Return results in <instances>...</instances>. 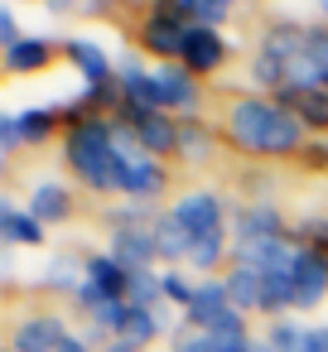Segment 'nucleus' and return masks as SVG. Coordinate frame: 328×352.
Segmentation results:
<instances>
[{
  "label": "nucleus",
  "instance_id": "b1692460",
  "mask_svg": "<svg viewBox=\"0 0 328 352\" xmlns=\"http://www.w3.org/2000/svg\"><path fill=\"white\" fill-rule=\"evenodd\" d=\"M0 222H6V241H10V246H39V241H44V222H39L30 208H6V212H0Z\"/></svg>",
  "mask_w": 328,
  "mask_h": 352
},
{
  "label": "nucleus",
  "instance_id": "ddd939ff",
  "mask_svg": "<svg viewBox=\"0 0 328 352\" xmlns=\"http://www.w3.org/2000/svg\"><path fill=\"white\" fill-rule=\"evenodd\" d=\"M111 256L126 265V270H145L160 246H155V222H126V227H111Z\"/></svg>",
  "mask_w": 328,
  "mask_h": 352
},
{
  "label": "nucleus",
  "instance_id": "c9c22d12",
  "mask_svg": "<svg viewBox=\"0 0 328 352\" xmlns=\"http://www.w3.org/2000/svg\"><path fill=\"white\" fill-rule=\"evenodd\" d=\"M309 150H314V155H318V160H328V135H318V140H314V145H309Z\"/></svg>",
  "mask_w": 328,
  "mask_h": 352
},
{
  "label": "nucleus",
  "instance_id": "f257e3e1",
  "mask_svg": "<svg viewBox=\"0 0 328 352\" xmlns=\"http://www.w3.org/2000/svg\"><path fill=\"white\" fill-rule=\"evenodd\" d=\"M227 135L237 140V150L246 155H265V160H285L304 145V126L275 102V97H237L227 107Z\"/></svg>",
  "mask_w": 328,
  "mask_h": 352
},
{
  "label": "nucleus",
  "instance_id": "dca6fc26",
  "mask_svg": "<svg viewBox=\"0 0 328 352\" xmlns=\"http://www.w3.org/2000/svg\"><path fill=\"white\" fill-rule=\"evenodd\" d=\"M54 121H58V111H49V107L10 111L6 126H0V135H6V150H15L20 140H25V145H44V140L54 135Z\"/></svg>",
  "mask_w": 328,
  "mask_h": 352
},
{
  "label": "nucleus",
  "instance_id": "aec40b11",
  "mask_svg": "<svg viewBox=\"0 0 328 352\" xmlns=\"http://www.w3.org/2000/svg\"><path fill=\"white\" fill-rule=\"evenodd\" d=\"M30 212H34L39 222H63V217L73 212V198H68L63 184L44 179V184H34V193H30Z\"/></svg>",
  "mask_w": 328,
  "mask_h": 352
},
{
  "label": "nucleus",
  "instance_id": "72a5a7b5",
  "mask_svg": "<svg viewBox=\"0 0 328 352\" xmlns=\"http://www.w3.org/2000/svg\"><path fill=\"white\" fill-rule=\"evenodd\" d=\"M299 352H328V323L309 328V338H304V347H299Z\"/></svg>",
  "mask_w": 328,
  "mask_h": 352
},
{
  "label": "nucleus",
  "instance_id": "f03ea898",
  "mask_svg": "<svg viewBox=\"0 0 328 352\" xmlns=\"http://www.w3.org/2000/svg\"><path fill=\"white\" fill-rule=\"evenodd\" d=\"M68 169L92 188V193H121V145L111 116H83L63 135Z\"/></svg>",
  "mask_w": 328,
  "mask_h": 352
},
{
  "label": "nucleus",
  "instance_id": "f3484780",
  "mask_svg": "<svg viewBox=\"0 0 328 352\" xmlns=\"http://www.w3.org/2000/svg\"><path fill=\"white\" fill-rule=\"evenodd\" d=\"M232 232H237L232 246H256V241H280V236H285V222H280L275 208H265V203H246V208L237 212Z\"/></svg>",
  "mask_w": 328,
  "mask_h": 352
},
{
  "label": "nucleus",
  "instance_id": "6e6552de",
  "mask_svg": "<svg viewBox=\"0 0 328 352\" xmlns=\"http://www.w3.org/2000/svg\"><path fill=\"white\" fill-rule=\"evenodd\" d=\"M116 87H121V107H126V111H164L155 68H145L140 58H126V63L116 68ZM121 107H116V111H121Z\"/></svg>",
  "mask_w": 328,
  "mask_h": 352
},
{
  "label": "nucleus",
  "instance_id": "a211bd4d",
  "mask_svg": "<svg viewBox=\"0 0 328 352\" xmlns=\"http://www.w3.org/2000/svg\"><path fill=\"white\" fill-rule=\"evenodd\" d=\"M222 280H227V294H232V304H237L241 314H256V309L265 314V280H261L251 265H232Z\"/></svg>",
  "mask_w": 328,
  "mask_h": 352
},
{
  "label": "nucleus",
  "instance_id": "f8f14e48",
  "mask_svg": "<svg viewBox=\"0 0 328 352\" xmlns=\"http://www.w3.org/2000/svg\"><path fill=\"white\" fill-rule=\"evenodd\" d=\"M68 342V323L58 314H30L10 333V352H58Z\"/></svg>",
  "mask_w": 328,
  "mask_h": 352
},
{
  "label": "nucleus",
  "instance_id": "c756f323",
  "mask_svg": "<svg viewBox=\"0 0 328 352\" xmlns=\"http://www.w3.org/2000/svg\"><path fill=\"white\" fill-rule=\"evenodd\" d=\"M169 347H174V352H217L212 333H198V328H188V323L174 328V342H169Z\"/></svg>",
  "mask_w": 328,
  "mask_h": 352
},
{
  "label": "nucleus",
  "instance_id": "39448f33",
  "mask_svg": "<svg viewBox=\"0 0 328 352\" xmlns=\"http://www.w3.org/2000/svg\"><path fill=\"white\" fill-rule=\"evenodd\" d=\"M169 217H174L193 241L227 232V227H222V193H212V188H193V193L174 198V203H169Z\"/></svg>",
  "mask_w": 328,
  "mask_h": 352
},
{
  "label": "nucleus",
  "instance_id": "a878e982",
  "mask_svg": "<svg viewBox=\"0 0 328 352\" xmlns=\"http://www.w3.org/2000/svg\"><path fill=\"white\" fill-rule=\"evenodd\" d=\"M304 338H309V328H304L294 314H280V318H270V333H265V342H270L275 352H299V347H304Z\"/></svg>",
  "mask_w": 328,
  "mask_h": 352
},
{
  "label": "nucleus",
  "instance_id": "c85d7f7f",
  "mask_svg": "<svg viewBox=\"0 0 328 352\" xmlns=\"http://www.w3.org/2000/svg\"><path fill=\"white\" fill-rule=\"evenodd\" d=\"M304 58H309V68L318 73V87H328V30H309Z\"/></svg>",
  "mask_w": 328,
  "mask_h": 352
},
{
  "label": "nucleus",
  "instance_id": "7ed1b4c3",
  "mask_svg": "<svg viewBox=\"0 0 328 352\" xmlns=\"http://www.w3.org/2000/svg\"><path fill=\"white\" fill-rule=\"evenodd\" d=\"M68 58L78 63V73H83V97L87 102H116L121 107V87H116V68H111V58L102 54V44H92V39H68Z\"/></svg>",
  "mask_w": 328,
  "mask_h": 352
},
{
  "label": "nucleus",
  "instance_id": "412c9836",
  "mask_svg": "<svg viewBox=\"0 0 328 352\" xmlns=\"http://www.w3.org/2000/svg\"><path fill=\"white\" fill-rule=\"evenodd\" d=\"M49 58H54V44L34 39V34H25L15 49H6V68L10 73H39V68H49Z\"/></svg>",
  "mask_w": 328,
  "mask_h": 352
},
{
  "label": "nucleus",
  "instance_id": "4468645a",
  "mask_svg": "<svg viewBox=\"0 0 328 352\" xmlns=\"http://www.w3.org/2000/svg\"><path fill=\"white\" fill-rule=\"evenodd\" d=\"M179 63H184L193 78H203V73H217V68L227 63V39H222L217 30L188 25V39H184V54H179Z\"/></svg>",
  "mask_w": 328,
  "mask_h": 352
},
{
  "label": "nucleus",
  "instance_id": "4be33fe9",
  "mask_svg": "<svg viewBox=\"0 0 328 352\" xmlns=\"http://www.w3.org/2000/svg\"><path fill=\"white\" fill-rule=\"evenodd\" d=\"M155 246H160V261H174V265L193 256V236H188L169 212H164V217H155Z\"/></svg>",
  "mask_w": 328,
  "mask_h": 352
},
{
  "label": "nucleus",
  "instance_id": "9b49d317",
  "mask_svg": "<svg viewBox=\"0 0 328 352\" xmlns=\"http://www.w3.org/2000/svg\"><path fill=\"white\" fill-rule=\"evenodd\" d=\"M184 39H188V20H179L174 10H150L145 15V25H140V44L150 49V54H160L164 63H179V54H184Z\"/></svg>",
  "mask_w": 328,
  "mask_h": 352
},
{
  "label": "nucleus",
  "instance_id": "473e14b6",
  "mask_svg": "<svg viewBox=\"0 0 328 352\" xmlns=\"http://www.w3.org/2000/svg\"><path fill=\"white\" fill-rule=\"evenodd\" d=\"M20 39H25V34H20V20L6 10V15H0V44H6V49H15Z\"/></svg>",
  "mask_w": 328,
  "mask_h": 352
},
{
  "label": "nucleus",
  "instance_id": "5701e85b",
  "mask_svg": "<svg viewBox=\"0 0 328 352\" xmlns=\"http://www.w3.org/2000/svg\"><path fill=\"white\" fill-rule=\"evenodd\" d=\"M160 328H164V309H135V304H131V314H126V323H121V333H116V338H121L126 347H135V352H140Z\"/></svg>",
  "mask_w": 328,
  "mask_h": 352
},
{
  "label": "nucleus",
  "instance_id": "bb28decb",
  "mask_svg": "<svg viewBox=\"0 0 328 352\" xmlns=\"http://www.w3.org/2000/svg\"><path fill=\"white\" fill-rule=\"evenodd\" d=\"M179 155H184L188 164H203V160L212 155V135H208L198 121H179Z\"/></svg>",
  "mask_w": 328,
  "mask_h": 352
},
{
  "label": "nucleus",
  "instance_id": "9d476101",
  "mask_svg": "<svg viewBox=\"0 0 328 352\" xmlns=\"http://www.w3.org/2000/svg\"><path fill=\"white\" fill-rule=\"evenodd\" d=\"M121 193L135 203H150L164 193V164L145 150H121Z\"/></svg>",
  "mask_w": 328,
  "mask_h": 352
},
{
  "label": "nucleus",
  "instance_id": "20e7f679",
  "mask_svg": "<svg viewBox=\"0 0 328 352\" xmlns=\"http://www.w3.org/2000/svg\"><path fill=\"white\" fill-rule=\"evenodd\" d=\"M126 285H131V270L111 256V251H97V256H87V280H83V289L73 294L78 299V309H97V304H107V299H126Z\"/></svg>",
  "mask_w": 328,
  "mask_h": 352
},
{
  "label": "nucleus",
  "instance_id": "7c9ffc66",
  "mask_svg": "<svg viewBox=\"0 0 328 352\" xmlns=\"http://www.w3.org/2000/svg\"><path fill=\"white\" fill-rule=\"evenodd\" d=\"M193 289H198L193 280H184L179 270H164V304H184L188 309L193 304Z\"/></svg>",
  "mask_w": 328,
  "mask_h": 352
},
{
  "label": "nucleus",
  "instance_id": "e433bc0d",
  "mask_svg": "<svg viewBox=\"0 0 328 352\" xmlns=\"http://www.w3.org/2000/svg\"><path fill=\"white\" fill-rule=\"evenodd\" d=\"M251 352H275V347H270L265 338H251Z\"/></svg>",
  "mask_w": 328,
  "mask_h": 352
},
{
  "label": "nucleus",
  "instance_id": "1a4fd4ad",
  "mask_svg": "<svg viewBox=\"0 0 328 352\" xmlns=\"http://www.w3.org/2000/svg\"><path fill=\"white\" fill-rule=\"evenodd\" d=\"M155 82H160L164 111H179V121H193V111L203 107V87H198V78H193L184 63H160V68H155Z\"/></svg>",
  "mask_w": 328,
  "mask_h": 352
},
{
  "label": "nucleus",
  "instance_id": "393cba45",
  "mask_svg": "<svg viewBox=\"0 0 328 352\" xmlns=\"http://www.w3.org/2000/svg\"><path fill=\"white\" fill-rule=\"evenodd\" d=\"M83 280H87V261H73V256H58V261H49V270H44V280H39V285H49V289H68V294H78V289H83Z\"/></svg>",
  "mask_w": 328,
  "mask_h": 352
},
{
  "label": "nucleus",
  "instance_id": "0eeeda50",
  "mask_svg": "<svg viewBox=\"0 0 328 352\" xmlns=\"http://www.w3.org/2000/svg\"><path fill=\"white\" fill-rule=\"evenodd\" d=\"M126 126H131V135H135V145L145 150V155H169V150H179V121L169 116V111H116Z\"/></svg>",
  "mask_w": 328,
  "mask_h": 352
},
{
  "label": "nucleus",
  "instance_id": "cd10ccee",
  "mask_svg": "<svg viewBox=\"0 0 328 352\" xmlns=\"http://www.w3.org/2000/svg\"><path fill=\"white\" fill-rule=\"evenodd\" d=\"M222 256H227V232H217V236H203V241H193V256H188V265H193V270H203V275H212Z\"/></svg>",
  "mask_w": 328,
  "mask_h": 352
},
{
  "label": "nucleus",
  "instance_id": "2eb2a0df",
  "mask_svg": "<svg viewBox=\"0 0 328 352\" xmlns=\"http://www.w3.org/2000/svg\"><path fill=\"white\" fill-rule=\"evenodd\" d=\"M275 102H280L304 131H328V87H280Z\"/></svg>",
  "mask_w": 328,
  "mask_h": 352
},
{
  "label": "nucleus",
  "instance_id": "6ab92c4d",
  "mask_svg": "<svg viewBox=\"0 0 328 352\" xmlns=\"http://www.w3.org/2000/svg\"><path fill=\"white\" fill-rule=\"evenodd\" d=\"M232 6H237V0H160V10H174L179 20L203 25V30H217Z\"/></svg>",
  "mask_w": 328,
  "mask_h": 352
},
{
  "label": "nucleus",
  "instance_id": "f704fd0d",
  "mask_svg": "<svg viewBox=\"0 0 328 352\" xmlns=\"http://www.w3.org/2000/svg\"><path fill=\"white\" fill-rule=\"evenodd\" d=\"M58 352H92V338H78V333H68V342H63Z\"/></svg>",
  "mask_w": 328,
  "mask_h": 352
},
{
  "label": "nucleus",
  "instance_id": "423d86ee",
  "mask_svg": "<svg viewBox=\"0 0 328 352\" xmlns=\"http://www.w3.org/2000/svg\"><path fill=\"white\" fill-rule=\"evenodd\" d=\"M289 294H294V309L323 304V294H328V246L299 241V261L289 270Z\"/></svg>",
  "mask_w": 328,
  "mask_h": 352
},
{
  "label": "nucleus",
  "instance_id": "2f4dec72",
  "mask_svg": "<svg viewBox=\"0 0 328 352\" xmlns=\"http://www.w3.org/2000/svg\"><path fill=\"white\" fill-rule=\"evenodd\" d=\"M54 10H78V15H97V10H107V0H49Z\"/></svg>",
  "mask_w": 328,
  "mask_h": 352
},
{
  "label": "nucleus",
  "instance_id": "4c0bfd02",
  "mask_svg": "<svg viewBox=\"0 0 328 352\" xmlns=\"http://www.w3.org/2000/svg\"><path fill=\"white\" fill-rule=\"evenodd\" d=\"M318 6H323V10H328V0H318Z\"/></svg>",
  "mask_w": 328,
  "mask_h": 352
}]
</instances>
